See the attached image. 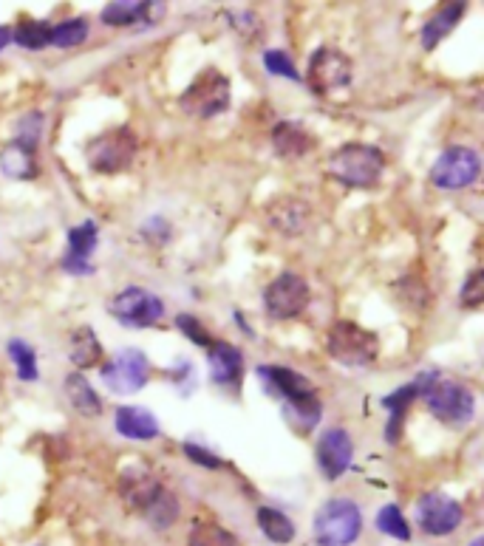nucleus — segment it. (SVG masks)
Segmentation results:
<instances>
[{"label": "nucleus", "mask_w": 484, "mask_h": 546, "mask_svg": "<svg viewBox=\"0 0 484 546\" xmlns=\"http://www.w3.org/2000/svg\"><path fill=\"white\" fill-rule=\"evenodd\" d=\"M326 173L343 187L371 190L385 173L383 150L374 148V145H363V142H349L329 156Z\"/></svg>", "instance_id": "obj_1"}, {"label": "nucleus", "mask_w": 484, "mask_h": 546, "mask_svg": "<svg viewBox=\"0 0 484 546\" xmlns=\"http://www.w3.org/2000/svg\"><path fill=\"white\" fill-rule=\"evenodd\" d=\"M326 351L334 363L346 368H366L380 357V337L377 331L363 329L354 320H337L326 334Z\"/></svg>", "instance_id": "obj_2"}, {"label": "nucleus", "mask_w": 484, "mask_h": 546, "mask_svg": "<svg viewBox=\"0 0 484 546\" xmlns=\"http://www.w3.org/2000/svg\"><path fill=\"white\" fill-rule=\"evenodd\" d=\"M136 153H139V136L122 125V128H108L100 136H94L85 148V159L94 173L114 176L134 165Z\"/></svg>", "instance_id": "obj_3"}, {"label": "nucleus", "mask_w": 484, "mask_h": 546, "mask_svg": "<svg viewBox=\"0 0 484 546\" xmlns=\"http://www.w3.org/2000/svg\"><path fill=\"white\" fill-rule=\"evenodd\" d=\"M422 399H425L428 411L439 422L451 425V428H465V425L473 422V416H476V397H473V391L459 380H448L442 374L422 391Z\"/></svg>", "instance_id": "obj_4"}, {"label": "nucleus", "mask_w": 484, "mask_h": 546, "mask_svg": "<svg viewBox=\"0 0 484 546\" xmlns=\"http://www.w3.org/2000/svg\"><path fill=\"white\" fill-rule=\"evenodd\" d=\"M312 532L320 546H351L363 532V513L351 498H329L315 513Z\"/></svg>", "instance_id": "obj_5"}, {"label": "nucleus", "mask_w": 484, "mask_h": 546, "mask_svg": "<svg viewBox=\"0 0 484 546\" xmlns=\"http://www.w3.org/2000/svg\"><path fill=\"white\" fill-rule=\"evenodd\" d=\"M182 111L193 119H213L230 108V80L218 68H204L193 83L184 88Z\"/></svg>", "instance_id": "obj_6"}, {"label": "nucleus", "mask_w": 484, "mask_h": 546, "mask_svg": "<svg viewBox=\"0 0 484 546\" xmlns=\"http://www.w3.org/2000/svg\"><path fill=\"white\" fill-rule=\"evenodd\" d=\"M354 77V66H351L349 54H343L334 46H320L312 57H309V66H306V85L312 88V94L326 100L334 97L340 91H346Z\"/></svg>", "instance_id": "obj_7"}, {"label": "nucleus", "mask_w": 484, "mask_h": 546, "mask_svg": "<svg viewBox=\"0 0 484 546\" xmlns=\"http://www.w3.org/2000/svg\"><path fill=\"white\" fill-rule=\"evenodd\" d=\"M108 312L128 329H151L165 317V303L142 286H128L111 298Z\"/></svg>", "instance_id": "obj_8"}, {"label": "nucleus", "mask_w": 484, "mask_h": 546, "mask_svg": "<svg viewBox=\"0 0 484 546\" xmlns=\"http://www.w3.org/2000/svg\"><path fill=\"white\" fill-rule=\"evenodd\" d=\"M482 173V159L473 148L456 145L439 153V159L431 167V184L439 190H468L470 184Z\"/></svg>", "instance_id": "obj_9"}, {"label": "nucleus", "mask_w": 484, "mask_h": 546, "mask_svg": "<svg viewBox=\"0 0 484 546\" xmlns=\"http://www.w3.org/2000/svg\"><path fill=\"white\" fill-rule=\"evenodd\" d=\"M100 377L114 394H136L151 380V363L139 348H125L102 365Z\"/></svg>", "instance_id": "obj_10"}, {"label": "nucleus", "mask_w": 484, "mask_h": 546, "mask_svg": "<svg viewBox=\"0 0 484 546\" xmlns=\"http://www.w3.org/2000/svg\"><path fill=\"white\" fill-rule=\"evenodd\" d=\"M309 283L298 272H281L275 281L264 289V309L272 320H292L303 315L309 306Z\"/></svg>", "instance_id": "obj_11"}, {"label": "nucleus", "mask_w": 484, "mask_h": 546, "mask_svg": "<svg viewBox=\"0 0 484 546\" xmlns=\"http://www.w3.org/2000/svg\"><path fill=\"white\" fill-rule=\"evenodd\" d=\"M462 518H465L462 504L439 490H431L417 501V527L425 535H434V538L451 535L459 530Z\"/></svg>", "instance_id": "obj_12"}, {"label": "nucleus", "mask_w": 484, "mask_h": 546, "mask_svg": "<svg viewBox=\"0 0 484 546\" xmlns=\"http://www.w3.org/2000/svg\"><path fill=\"white\" fill-rule=\"evenodd\" d=\"M320 473L329 481H337L351 467L354 459V439L346 428H326L320 433L318 447H315Z\"/></svg>", "instance_id": "obj_13"}, {"label": "nucleus", "mask_w": 484, "mask_h": 546, "mask_svg": "<svg viewBox=\"0 0 484 546\" xmlns=\"http://www.w3.org/2000/svg\"><path fill=\"white\" fill-rule=\"evenodd\" d=\"M439 377V371L431 368V371H422L417 380H411L408 385H402L397 388L394 394H388L383 397V408L388 411V425H385V439L391 442V445H397L402 436V422H405V414H408V408L414 405V399L422 397V391L431 385V382Z\"/></svg>", "instance_id": "obj_14"}, {"label": "nucleus", "mask_w": 484, "mask_h": 546, "mask_svg": "<svg viewBox=\"0 0 484 546\" xmlns=\"http://www.w3.org/2000/svg\"><path fill=\"white\" fill-rule=\"evenodd\" d=\"M97 244H100V230H97L94 221H83V224L68 230V249L66 255H63V269H66L68 275L83 278V275L94 272L91 255H94Z\"/></svg>", "instance_id": "obj_15"}, {"label": "nucleus", "mask_w": 484, "mask_h": 546, "mask_svg": "<svg viewBox=\"0 0 484 546\" xmlns=\"http://www.w3.org/2000/svg\"><path fill=\"white\" fill-rule=\"evenodd\" d=\"M165 490V484L153 476L148 467L134 464V467H125L119 473V496L128 501V507H134L136 513H145L153 501L159 498V493Z\"/></svg>", "instance_id": "obj_16"}, {"label": "nucleus", "mask_w": 484, "mask_h": 546, "mask_svg": "<svg viewBox=\"0 0 484 546\" xmlns=\"http://www.w3.org/2000/svg\"><path fill=\"white\" fill-rule=\"evenodd\" d=\"M267 224L278 235L284 238H298L309 227V218H312V207L303 199H295V196H281V199L269 201L267 210Z\"/></svg>", "instance_id": "obj_17"}, {"label": "nucleus", "mask_w": 484, "mask_h": 546, "mask_svg": "<svg viewBox=\"0 0 484 546\" xmlns=\"http://www.w3.org/2000/svg\"><path fill=\"white\" fill-rule=\"evenodd\" d=\"M258 377L264 380L267 391L272 397H281L284 402H298V399L318 397L312 380H306L303 374L286 368V365H258Z\"/></svg>", "instance_id": "obj_18"}, {"label": "nucleus", "mask_w": 484, "mask_h": 546, "mask_svg": "<svg viewBox=\"0 0 484 546\" xmlns=\"http://www.w3.org/2000/svg\"><path fill=\"white\" fill-rule=\"evenodd\" d=\"M0 173L15 182H32L40 176V159H37V145L26 139H12L0 148Z\"/></svg>", "instance_id": "obj_19"}, {"label": "nucleus", "mask_w": 484, "mask_h": 546, "mask_svg": "<svg viewBox=\"0 0 484 546\" xmlns=\"http://www.w3.org/2000/svg\"><path fill=\"white\" fill-rule=\"evenodd\" d=\"M207 360H210V380L221 388H238L244 377V354L241 348L230 346L224 340H218L207 348Z\"/></svg>", "instance_id": "obj_20"}, {"label": "nucleus", "mask_w": 484, "mask_h": 546, "mask_svg": "<svg viewBox=\"0 0 484 546\" xmlns=\"http://www.w3.org/2000/svg\"><path fill=\"white\" fill-rule=\"evenodd\" d=\"M272 150L281 156V159H303L309 150L315 148V136L306 131L303 125L284 119L272 128Z\"/></svg>", "instance_id": "obj_21"}, {"label": "nucleus", "mask_w": 484, "mask_h": 546, "mask_svg": "<svg viewBox=\"0 0 484 546\" xmlns=\"http://www.w3.org/2000/svg\"><path fill=\"white\" fill-rule=\"evenodd\" d=\"M114 428H117L119 436L134 439V442H151V439L159 436L156 416L148 408H139V405H122V408H117Z\"/></svg>", "instance_id": "obj_22"}, {"label": "nucleus", "mask_w": 484, "mask_h": 546, "mask_svg": "<svg viewBox=\"0 0 484 546\" xmlns=\"http://www.w3.org/2000/svg\"><path fill=\"white\" fill-rule=\"evenodd\" d=\"M465 12H468V3H445V6H439V12H434V15L428 17L425 26H422V32H419V37H422V49L425 51L436 49V46L456 29V23L465 17Z\"/></svg>", "instance_id": "obj_23"}, {"label": "nucleus", "mask_w": 484, "mask_h": 546, "mask_svg": "<svg viewBox=\"0 0 484 546\" xmlns=\"http://www.w3.org/2000/svg\"><path fill=\"white\" fill-rule=\"evenodd\" d=\"M102 357V343L100 337L94 334L91 326H80V329L71 331V337H68V360L74 368H94V365L100 363Z\"/></svg>", "instance_id": "obj_24"}, {"label": "nucleus", "mask_w": 484, "mask_h": 546, "mask_svg": "<svg viewBox=\"0 0 484 546\" xmlns=\"http://www.w3.org/2000/svg\"><path fill=\"white\" fill-rule=\"evenodd\" d=\"M162 3H148V0H122V3H108L102 9V23L105 26H134V23H148L153 9H159Z\"/></svg>", "instance_id": "obj_25"}, {"label": "nucleus", "mask_w": 484, "mask_h": 546, "mask_svg": "<svg viewBox=\"0 0 484 546\" xmlns=\"http://www.w3.org/2000/svg\"><path fill=\"white\" fill-rule=\"evenodd\" d=\"M66 397L71 402V408L77 411L85 419H94V416L102 414V399L100 394L94 391V385L85 380L83 374H68L66 377Z\"/></svg>", "instance_id": "obj_26"}, {"label": "nucleus", "mask_w": 484, "mask_h": 546, "mask_svg": "<svg viewBox=\"0 0 484 546\" xmlns=\"http://www.w3.org/2000/svg\"><path fill=\"white\" fill-rule=\"evenodd\" d=\"M255 521H258V527L261 532L267 535L272 544H292L295 541V524H292V518L281 510H275V507H258L255 510Z\"/></svg>", "instance_id": "obj_27"}, {"label": "nucleus", "mask_w": 484, "mask_h": 546, "mask_svg": "<svg viewBox=\"0 0 484 546\" xmlns=\"http://www.w3.org/2000/svg\"><path fill=\"white\" fill-rule=\"evenodd\" d=\"M12 40L20 49L43 51L51 46V23L46 20H23L17 29H12Z\"/></svg>", "instance_id": "obj_28"}, {"label": "nucleus", "mask_w": 484, "mask_h": 546, "mask_svg": "<svg viewBox=\"0 0 484 546\" xmlns=\"http://www.w3.org/2000/svg\"><path fill=\"white\" fill-rule=\"evenodd\" d=\"M88 20L85 17H66L57 26H51V46L57 49H74L88 40Z\"/></svg>", "instance_id": "obj_29"}, {"label": "nucleus", "mask_w": 484, "mask_h": 546, "mask_svg": "<svg viewBox=\"0 0 484 546\" xmlns=\"http://www.w3.org/2000/svg\"><path fill=\"white\" fill-rule=\"evenodd\" d=\"M142 515L148 518V524H151L153 530H170V527L179 521V498L173 496L165 487V490L159 493V498H156Z\"/></svg>", "instance_id": "obj_30"}, {"label": "nucleus", "mask_w": 484, "mask_h": 546, "mask_svg": "<svg viewBox=\"0 0 484 546\" xmlns=\"http://www.w3.org/2000/svg\"><path fill=\"white\" fill-rule=\"evenodd\" d=\"M187 546H238V538L216 521H199L187 532Z\"/></svg>", "instance_id": "obj_31"}, {"label": "nucleus", "mask_w": 484, "mask_h": 546, "mask_svg": "<svg viewBox=\"0 0 484 546\" xmlns=\"http://www.w3.org/2000/svg\"><path fill=\"white\" fill-rule=\"evenodd\" d=\"M6 354H9V360L15 363L17 377H20V380L34 382L40 377V371H37V354H34V348L29 346L26 340L12 337V340L6 343Z\"/></svg>", "instance_id": "obj_32"}, {"label": "nucleus", "mask_w": 484, "mask_h": 546, "mask_svg": "<svg viewBox=\"0 0 484 546\" xmlns=\"http://www.w3.org/2000/svg\"><path fill=\"white\" fill-rule=\"evenodd\" d=\"M377 530L394 538V541H411V527L405 521V515L397 504H385L383 510L377 513Z\"/></svg>", "instance_id": "obj_33"}, {"label": "nucleus", "mask_w": 484, "mask_h": 546, "mask_svg": "<svg viewBox=\"0 0 484 546\" xmlns=\"http://www.w3.org/2000/svg\"><path fill=\"white\" fill-rule=\"evenodd\" d=\"M286 416L289 419H298V428L301 431H312L320 422V414H323V405H320L318 397L298 399V402H284Z\"/></svg>", "instance_id": "obj_34"}, {"label": "nucleus", "mask_w": 484, "mask_h": 546, "mask_svg": "<svg viewBox=\"0 0 484 546\" xmlns=\"http://www.w3.org/2000/svg\"><path fill=\"white\" fill-rule=\"evenodd\" d=\"M264 66H267L269 74H275V77H286V80L301 83V74H298V68L289 60V54H286L284 49L264 51Z\"/></svg>", "instance_id": "obj_35"}, {"label": "nucleus", "mask_w": 484, "mask_h": 546, "mask_svg": "<svg viewBox=\"0 0 484 546\" xmlns=\"http://www.w3.org/2000/svg\"><path fill=\"white\" fill-rule=\"evenodd\" d=\"M484 300V272L482 269H470L468 278L462 283V289H459V303L465 306V309H476V306H482Z\"/></svg>", "instance_id": "obj_36"}, {"label": "nucleus", "mask_w": 484, "mask_h": 546, "mask_svg": "<svg viewBox=\"0 0 484 546\" xmlns=\"http://www.w3.org/2000/svg\"><path fill=\"white\" fill-rule=\"evenodd\" d=\"M176 326H179V331H182L190 343H196V346H201V348L213 346V337H210V331L204 329V323H201L199 317L179 315L176 317Z\"/></svg>", "instance_id": "obj_37"}, {"label": "nucleus", "mask_w": 484, "mask_h": 546, "mask_svg": "<svg viewBox=\"0 0 484 546\" xmlns=\"http://www.w3.org/2000/svg\"><path fill=\"white\" fill-rule=\"evenodd\" d=\"M182 453H184V456H187V462L199 464V467H207V470H221V467H224V462H221V456H216V453H210L207 447L196 445V442H184Z\"/></svg>", "instance_id": "obj_38"}, {"label": "nucleus", "mask_w": 484, "mask_h": 546, "mask_svg": "<svg viewBox=\"0 0 484 546\" xmlns=\"http://www.w3.org/2000/svg\"><path fill=\"white\" fill-rule=\"evenodd\" d=\"M40 133H43V114H40V111L26 114L20 119V125H17V139H26V142L37 145V142H40Z\"/></svg>", "instance_id": "obj_39"}, {"label": "nucleus", "mask_w": 484, "mask_h": 546, "mask_svg": "<svg viewBox=\"0 0 484 546\" xmlns=\"http://www.w3.org/2000/svg\"><path fill=\"white\" fill-rule=\"evenodd\" d=\"M142 238L156 241V244H165V241H170V224H167L165 218H151L148 224H142Z\"/></svg>", "instance_id": "obj_40"}, {"label": "nucleus", "mask_w": 484, "mask_h": 546, "mask_svg": "<svg viewBox=\"0 0 484 546\" xmlns=\"http://www.w3.org/2000/svg\"><path fill=\"white\" fill-rule=\"evenodd\" d=\"M12 43V29L9 26H0V51L6 49Z\"/></svg>", "instance_id": "obj_41"}, {"label": "nucleus", "mask_w": 484, "mask_h": 546, "mask_svg": "<svg viewBox=\"0 0 484 546\" xmlns=\"http://www.w3.org/2000/svg\"><path fill=\"white\" fill-rule=\"evenodd\" d=\"M470 546H484V538H476V541H473Z\"/></svg>", "instance_id": "obj_42"}]
</instances>
